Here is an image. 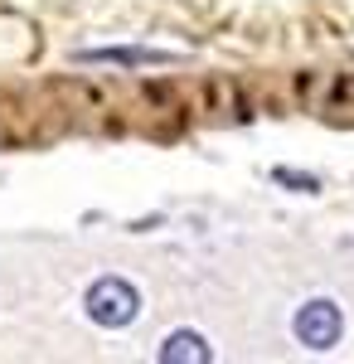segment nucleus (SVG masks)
I'll use <instances>...</instances> for the list:
<instances>
[{"label": "nucleus", "mask_w": 354, "mask_h": 364, "mask_svg": "<svg viewBox=\"0 0 354 364\" xmlns=\"http://www.w3.org/2000/svg\"><path fill=\"white\" fill-rule=\"evenodd\" d=\"M291 331L306 350H330V345H340V331H345V321H340V306L335 301H306L296 311V321H291Z\"/></svg>", "instance_id": "nucleus-2"}, {"label": "nucleus", "mask_w": 354, "mask_h": 364, "mask_svg": "<svg viewBox=\"0 0 354 364\" xmlns=\"http://www.w3.org/2000/svg\"><path fill=\"white\" fill-rule=\"evenodd\" d=\"M87 63H117V68H151V63H175V54H161V49H92L82 54Z\"/></svg>", "instance_id": "nucleus-4"}, {"label": "nucleus", "mask_w": 354, "mask_h": 364, "mask_svg": "<svg viewBox=\"0 0 354 364\" xmlns=\"http://www.w3.org/2000/svg\"><path fill=\"white\" fill-rule=\"evenodd\" d=\"M214 350L199 331H175V336L161 345V364H209Z\"/></svg>", "instance_id": "nucleus-3"}, {"label": "nucleus", "mask_w": 354, "mask_h": 364, "mask_svg": "<svg viewBox=\"0 0 354 364\" xmlns=\"http://www.w3.org/2000/svg\"><path fill=\"white\" fill-rule=\"evenodd\" d=\"M277 185H286V190H301V195H316L321 190V180L316 175H301V170H272Z\"/></svg>", "instance_id": "nucleus-5"}, {"label": "nucleus", "mask_w": 354, "mask_h": 364, "mask_svg": "<svg viewBox=\"0 0 354 364\" xmlns=\"http://www.w3.org/2000/svg\"><path fill=\"white\" fill-rule=\"evenodd\" d=\"M82 306H87V321H92V326H102V331H122V326L136 321L141 291L127 277H97L92 287H87Z\"/></svg>", "instance_id": "nucleus-1"}]
</instances>
